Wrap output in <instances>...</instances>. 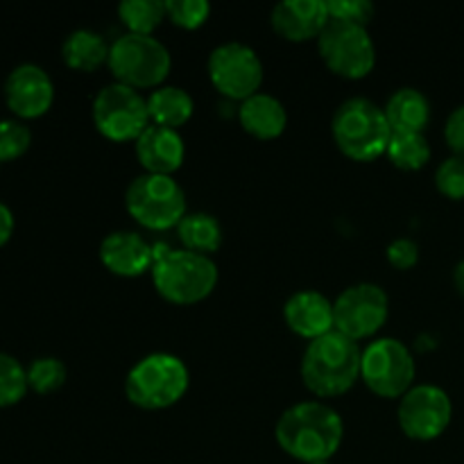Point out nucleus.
<instances>
[{
	"label": "nucleus",
	"mask_w": 464,
	"mask_h": 464,
	"mask_svg": "<svg viewBox=\"0 0 464 464\" xmlns=\"http://www.w3.org/2000/svg\"><path fill=\"white\" fill-rule=\"evenodd\" d=\"M118 18L130 34L154 36L157 27L168 18L161 0H125L118 5Z\"/></svg>",
	"instance_id": "25"
},
{
	"label": "nucleus",
	"mask_w": 464,
	"mask_h": 464,
	"mask_svg": "<svg viewBox=\"0 0 464 464\" xmlns=\"http://www.w3.org/2000/svg\"><path fill=\"white\" fill-rule=\"evenodd\" d=\"M411 349L394 338L372 340L361 356V381L381 399H401L415 385Z\"/></svg>",
	"instance_id": "8"
},
{
	"label": "nucleus",
	"mask_w": 464,
	"mask_h": 464,
	"mask_svg": "<svg viewBox=\"0 0 464 464\" xmlns=\"http://www.w3.org/2000/svg\"><path fill=\"white\" fill-rule=\"evenodd\" d=\"M93 122L95 130L113 143H136V139L152 125L148 98L118 82L102 86L93 100Z\"/></svg>",
	"instance_id": "9"
},
{
	"label": "nucleus",
	"mask_w": 464,
	"mask_h": 464,
	"mask_svg": "<svg viewBox=\"0 0 464 464\" xmlns=\"http://www.w3.org/2000/svg\"><path fill=\"white\" fill-rule=\"evenodd\" d=\"M392 131H417L424 134L430 122V102L421 91L406 86L390 95L388 104L383 107Z\"/></svg>",
	"instance_id": "20"
},
{
	"label": "nucleus",
	"mask_w": 464,
	"mask_h": 464,
	"mask_svg": "<svg viewBox=\"0 0 464 464\" xmlns=\"http://www.w3.org/2000/svg\"><path fill=\"white\" fill-rule=\"evenodd\" d=\"M385 157L399 170L415 172L430 161V145L426 136L417 131H392Z\"/></svg>",
	"instance_id": "24"
},
{
	"label": "nucleus",
	"mask_w": 464,
	"mask_h": 464,
	"mask_svg": "<svg viewBox=\"0 0 464 464\" xmlns=\"http://www.w3.org/2000/svg\"><path fill=\"white\" fill-rule=\"evenodd\" d=\"M152 284L166 302L177 306H193L204 302L216 290L218 266L211 256L204 254L157 245Z\"/></svg>",
	"instance_id": "3"
},
{
	"label": "nucleus",
	"mask_w": 464,
	"mask_h": 464,
	"mask_svg": "<svg viewBox=\"0 0 464 464\" xmlns=\"http://www.w3.org/2000/svg\"><path fill=\"white\" fill-rule=\"evenodd\" d=\"M14 231V213L7 204L0 202V247L12 238Z\"/></svg>",
	"instance_id": "34"
},
{
	"label": "nucleus",
	"mask_w": 464,
	"mask_h": 464,
	"mask_svg": "<svg viewBox=\"0 0 464 464\" xmlns=\"http://www.w3.org/2000/svg\"><path fill=\"white\" fill-rule=\"evenodd\" d=\"M390 266L397 270H411L420 261V245L411 238H397L388 247Z\"/></svg>",
	"instance_id": "32"
},
{
	"label": "nucleus",
	"mask_w": 464,
	"mask_h": 464,
	"mask_svg": "<svg viewBox=\"0 0 464 464\" xmlns=\"http://www.w3.org/2000/svg\"><path fill=\"white\" fill-rule=\"evenodd\" d=\"M27 370L9 353L0 352V408L14 406L27 392Z\"/></svg>",
	"instance_id": "26"
},
{
	"label": "nucleus",
	"mask_w": 464,
	"mask_h": 464,
	"mask_svg": "<svg viewBox=\"0 0 464 464\" xmlns=\"http://www.w3.org/2000/svg\"><path fill=\"white\" fill-rule=\"evenodd\" d=\"M148 111L152 125L179 131L193 118V95L181 86H159L148 95Z\"/></svg>",
	"instance_id": "21"
},
{
	"label": "nucleus",
	"mask_w": 464,
	"mask_h": 464,
	"mask_svg": "<svg viewBox=\"0 0 464 464\" xmlns=\"http://www.w3.org/2000/svg\"><path fill=\"white\" fill-rule=\"evenodd\" d=\"M157 247L136 231H113L100 243V261L111 275L134 279L152 272Z\"/></svg>",
	"instance_id": "15"
},
{
	"label": "nucleus",
	"mask_w": 464,
	"mask_h": 464,
	"mask_svg": "<svg viewBox=\"0 0 464 464\" xmlns=\"http://www.w3.org/2000/svg\"><path fill=\"white\" fill-rule=\"evenodd\" d=\"M5 100L16 116L39 118L53 107L54 84L41 66L21 63L5 82Z\"/></svg>",
	"instance_id": "14"
},
{
	"label": "nucleus",
	"mask_w": 464,
	"mask_h": 464,
	"mask_svg": "<svg viewBox=\"0 0 464 464\" xmlns=\"http://www.w3.org/2000/svg\"><path fill=\"white\" fill-rule=\"evenodd\" d=\"M208 77L218 93L229 100L245 102L252 95L261 93L263 62L256 50L240 41H229L208 54Z\"/></svg>",
	"instance_id": "11"
},
{
	"label": "nucleus",
	"mask_w": 464,
	"mask_h": 464,
	"mask_svg": "<svg viewBox=\"0 0 464 464\" xmlns=\"http://www.w3.org/2000/svg\"><path fill=\"white\" fill-rule=\"evenodd\" d=\"M322 62L344 80H362L376 66V45L367 27L331 21L317 39Z\"/></svg>",
	"instance_id": "10"
},
{
	"label": "nucleus",
	"mask_w": 464,
	"mask_h": 464,
	"mask_svg": "<svg viewBox=\"0 0 464 464\" xmlns=\"http://www.w3.org/2000/svg\"><path fill=\"white\" fill-rule=\"evenodd\" d=\"M276 442L281 451L304 464L329 462L344 440L343 417L322 401L290 406L276 421Z\"/></svg>",
	"instance_id": "1"
},
{
	"label": "nucleus",
	"mask_w": 464,
	"mask_h": 464,
	"mask_svg": "<svg viewBox=\"0 0 464 464\" xmlns=\"http://www.w3.org/2000/svg\"><path fill=\"white\" fill-rule=\"evenodd\" d=\"M284 320L293 334L313 343L335 331L334 302L317 290H299L285 302Z\"/></svg>",
	"instance_id": "17"
},
{
	"label": "nucleus",
	"mask_w": 464,
	"mask_h": 464,
	"mask_svg": "<svg viewBox=\"0 0 464 464\" xmlns=\"http://www.w3.org/2000/svg\"><path fill=\"white\" fill-rule=\"evenodd\" d=\"M238 121L249 136L258 140L279 139L288 127V113L279 98L270 93H256L240 102Z\"/></svg>",
	"instance_id": "19"
},
{
	"label": "nucleus",
	"mask_w": 464,
	"mask_h": 464,
	"mask_svg": "<svg viewBox=\"0 0 464 464\" xmlns=\"http://www.w3.org/2000/svg\"><path fill=\"white\" fill-rule=\"evenodd\" d=\"M109 50H111V44H107L100 32L82 27L66 36L62 45V57L72 71L93 72L109 62Z\"/></svg>",
	"instance_id": "22"
},
{
	"label": "nucleus",
	"mask_w": 464,
	"mask_h": 464,
	"mask_svg": "<svg viewBox=\"0 0 464 464\" xmlns=\"http://www.w3.org/2000/svg\"><path fill=\"white\" fill-rule=\"evenodd\" d=\"M32 143V131L21 121H0V161H12L27 152Z\"/></svg>",
	"instance_id": "29"
},
{
	"label": "nucleus",
	"mask_w": 464,
	"mask_h": 464,
	"mask_svg": "<svg viewBox=\"0 0 464 464\" xmlns=\"http://www.w3.org/2000/svg\"><path fill=\"white\" fill-rule=\"evenodd\" d=\"M435 186L449 199H464V159L449 157L435 170Z\"/></svg>",
	"instance_id": "30"
},
{
	"label": "nucleus",
	"mask_w": 464,
	"mask_h": 464,
	"mask_svg": "<svg viewBox=\"0 0 464 464\" xmlns=\"http://www.w3.org/2000/svg\"><path fill=\"white\" fill-rule=\"evenodd\" d=\"M453 284H456V290L464 297V261H460L453 270Z\"/></svg>",
	"instance_id": "35"
},
{
	"label": "nucleus",
	"mask_w": 464,
	"mask_h": 464,
	"mask_svg": "<svg viewBox=\"0 0 464 464\" xmlns=\"http://www.w3.org/2000/svg\"><path fill=\"white\" fill-rule=\"evenodd\" d=\"M326 12L331 21L367 27V23L374 16V5L370 0H329Z\"/></svg>",
	"instance_id": "31"
},
{
	"label": "nucleus",
	"mask_w": 464,
	"mask_h": 464,
	"mask_svg": "<svg viewBox=\"0 0 464 464\" xmlns=\"http://www.w3.org/2000/svg\"><path fill=\"white\" fill-rule=\"evenodd\" d=\"M331 134L344 157L370 163L388 152L392 127L383 107L370 98H349L335 109Z\"/></svg>",
	"instance_id": "4"
},
{
	"label": "nucleus",
	"mask_w": 464,
	"mask_h": 464,
	"mask_svg": "<svg viewBox=\"0 0 464 464\" xmlns=\"http://www.w3.org/2000/svg\"><path fill=\"white\" fill-rule=\"evenodd\" d=\"M177 234H179L184 249L195 254H204L211 256L220 249L222 245V227L216 216L211 213H186L184 220L177 225Z\"/></svg>",
	"instance_id": "23"
},
{
	"label": "nucleus",
	"mask_w": 464,
	"mask_h": 464,
	"mask_svg": "<svg viewBox=\"0 0 464 464\" xmlns=\"http://www.w3.org/2000/svg\"><path fill=\"white\" fill-rule=\"evenodd\" d=\"M444 140L451 148L453 157L464 159V104L456 107L444 125Z\"/></svg>",
	"instance_id": "33"
},
{
	"label": "nucleus",
	"mask_w": 464,
	"mask_h": 464,
	"mask_svg": "<svg viewBox=\"0 0 464 464\" xmlns=\"http://www.w3.org/2000/svg\"><path fill=\"white\" fill-rule=\"evenodd\" d=\"M453 417V403L442 388L430 383L412 385L399 399V426L417 442H433L449 429Z\"/></svg>",
	"instance_id": "13"
},
{
	"label": "nucleus",
	"mask_w": 464,
	"mask_h": 464,
	"mask_svg": "<svg viewBox=\"0 0 464 464\" xmlns=\"http://www.w3.org/2000/svg\"><path fill=\"white\" fill-rule=\"evenodd\" d=\"M361 347L347 335L331 331L313 340L302 358V381L315 397L347 394L361 379Z\"/></svg>",
	"instance_id": "2"
},
{
	"label": "nucleus",
	"mask_w": 464,
	"mask_h": 464,
	"mask_svg": "<svg viewBox=\"0 0 464 464\" xmlns=\"http://www.w3.org/2000/svg\"><path fill=\"white\" fill-rule=\"evenodd\" d=\"M166 14L172 25L181 30H198L207 23L211 5L207 0H168Z\"/></svg>",
	"instance_id": "28"
},
{
	"label": "nucleus",
	"mask_w": 464,
	"mask_h": 464,
	"mask_svg": "<svg viewBox=\"0 0 464 464\" xmlns=\"http://www.w3.org/2000/svg\"><path fill=\"white\" fill-rule=\"evenodd\" d=\"M66 383V365L59 358H36L27 367V385L39 394H50Z\"/></svg>",
	"instance_id": "27"
},
{
	"label": "nucleus",
	"mask_w": 464,
	"mask_h": 464,
	"mask_svg": "<svg viewBox=\"0 0 464 464\" xmlns=\"http://www.w3.org/2000/svg\"><path fill=\"white\" fill-rule=\"evenodd\" d=\"M136 159L150 175H170L184 166L186 145L177 130L150 125L134 143Z\"/></svg>",
	"instance_id": "18"
},
{
	"label": "nucleus",
	"mask_w": 464,
	"mask_h": 464,
	"mask_svg": "<svg viewBox=\"0 0 464 464\" xmlns=\"http://www.w3.org/2000/svg\"><path fill=\"white\" fill-rule=\"evenodd\" d=\"M388 295L376 284L349 285L334 302L335 331L352 338L353 343L379 334L388 322Z\"/></svg>",
	"instance_id": "12"
},
{
	"label": "nucleus",
	"mask_w": 464,
	"mask_h": 464,
	"mask_svg": "<svg viewBox=\"0 0 464 464\" xmlns=\"http://www.w3.org/2000/svg\"><path fill=\"white\" fill-rule=\"evenodd\" d=\"M270 23L281 39L304 44V41L320 39L331 18L326 3L322 0H284L272 9Z\"/></svg>",
	"instance_id": "16"
},
{
	"label": "nucleus",
	"mask_w": 464,
	"mask_h": 464,
	"mask_svg": "<svg viewBox=\"0 0 464 464\" xmlns=\"http://www.w3.org/2000/svg\"><path fill=\"white\" fill-rule=\"evenodd\" d=\"M127 213L150 231L172 229L186 216V193L170 175L136 177L125 190Z\"/></svg>",
	"instance_id": "7"
},
{
	"label": "nucleus",
	"mask_w": 464,
	"mask_h": 464,
	"mask_svg": "<svg viewBox=\"0 0 464 464\" xmlns=\"http://www.w3.org/2000/svg\"><path fill=\"white\" fill-rule=\"evenodd\" d=\"M315 464H329V462H315Z\"/></svg>",
	"instance_id": "36"
},
{
	"label": "nucleus",
	"mask_w": 464,
	"mask_h": 464,
	"mask_svg": "<svg viewBox=\"0 0 464 464\" xmlns=\"http://www.w3.org/2000/svg\"><path fill=\"white\" fill-rule=\"evenodd\" d=\"M190 374L179 356L159 352L140 358L125 379V394L140 411H166L188 392Z\"/></svg>",
	"instance_id": "5"
},
{
	"label": "nucleus",
	"mask_w": 464,
	"mask_h": 464,
	"mask_svg": "<svg viewBox=\"0 0 464 464\" xmlns=\"http://www.w3.org/2000/svg\"><path fill=\"white\" fill-rule=\"evenodd\" d=\"M109 71L118 84L130 89H159L170 75L172 57L157 36L130 34L118 36L109 50Z\"/></svg>",
	"instance_id": "6"
}]
</instances>
